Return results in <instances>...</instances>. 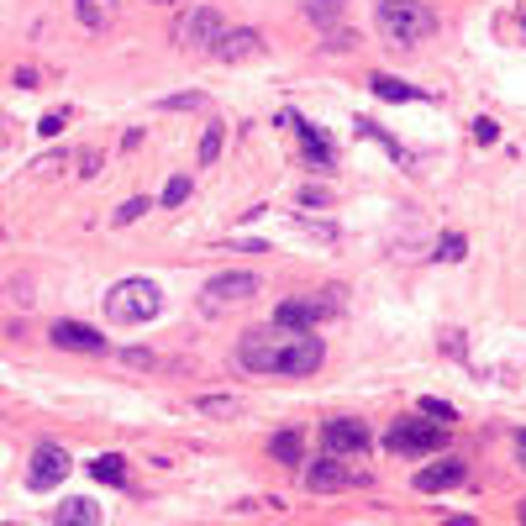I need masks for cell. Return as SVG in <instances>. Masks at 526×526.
Segmentation results:
<instances>
[{"label": "cell", "instance_id": "obj_26", "mask_svg": "<svg viewBox=\"0 0 526 526\" xmlns=\"http://www.w3.org/2000/svg\"><path fill=\"white\" fill-rule=\"evenodd\" d=\"M185 195H190V179H185V174H174L169 185H164V206H185Z\"/></svg>", "mask_w": 526, "mask_h": 526}, {"label": "cell", "instance_id": "obj_29", "mask_svg": "<svg viewBox=\"0 0 526 526\" xmlns=\"http://www.w3.org/2000/svg\"><path fill=\"white\" fill-rule=\"evenodd\" d=\"M37 132H43V137H58V132H64V111H48L43 121H37Z\"/></svg>", "mask_w": 526, "mask_h": 526}, {"label": "cell", "instance_id": "obj_7", "mask_svg": "<svg viewBox=\"0 0 526 526\" xmlns=\"http://www.w3.org/2000/svg\"><path fill=\"white\" fill-rule=\"evenodd\" d=\"M327 316H337V290H327V295H300V300L274 306L279 327H321Z\"/></svg>", "mask_w": 526, "mask_h": 526}, {"label": "cell", "instance_id": "obj_31", "mask_svg": "<svg viewBox=\"0 0 526 526\" xmlns=\"http://www.w3.org/2000/svg\"><path fill=\"white\" fill-rule=\"evenodd\" d=\"M121 358H127V363H132V369H143V363H153V353H143V348H132V353H121Z\"/></svg>", "mask_w": 526, "mask_h": 526}, {"label": "cell", "instance_id": "obj_14", "mask_svg": "<svg viewBox=\"0 0 526 526\" xmlns=\"http://www.w3.org/2000/svg\"><path fill=\"white\" fill-rule=\"evenodd\" d=\"M53 521H58V526H95V521H106V511H100L95 500L74 495V500H64V505L53 511Z\"/></svg>", "mask_w": 526, "mask_h": 526}, {"label": "cell", "instance_id": "obj_4", "mask_svg": "<svg viewBox=\"0 0 526 526\" xmlns=\"http://www.w3.org/2000/svg\"><path fill=\"white\" fill-rule=\"evenodd\" d=\"M258 295V274H216L211 285H206V295H200V311H211V316H221L227 306H242V300H253Z\"/></svg>", "mask_w": 526, "mask_h": 526}, {"label": "cell", "instance_id": "obj_24", "mask_svg": "<svg viewBox=\"0 0 526 526\" xmlns=\"http://www.w3.org/2000/svg\"><path fill=\"white\" fill-rule=\"evenodd\" d=\"M200 411H211V416H237L242 400H237V395H206V400H200Z\"/></svg>", "mask_w": 526, "mask_h": 526}, {"label": "cell", "instance_id": "obj_28", "mask_svg": "<svg viewBox=\"0 0 526 526\" xmlns=\"http://www.w3.org/2000/svg\"><path fill=\"white\" fill-rule=\"evenodd\" d=\"M495 137H500V127H495L490 116H479V121H474V143H495Z\"/></svg>", "mask_w": 526, "mask_h": 526}, {"label": "cell", "instance_id": "obj_16", "mask_svg": "<svg viewBox=\"0 0 526 526\" xmlns=\"http://www.w3.org/2000/svg\"><path fill=\"white\" fill-rule=\"evenodd\" d=\"M369 90H374L379 100H421V90L406 85V79H395V74H374V79H369Z\"/></svg>", "mask_w": 526, "mask_h": 526}, {"label": "cell", "instance_id": "obj_25", "mask_svg": "<svg viewBox=\"0 0 526 526\" xmlns=\"http://www.w3.org/2000/svg\"><path fill=\"white\" fill-rule=\"evenodd\" d=\"M421 416H432V421H442V427H448V421H453V406H448V400H437V395H427V400H421Z\"/></svg>", "mask_w": 526, "mask_h": 526}, {"label": "cell", "instance_id": "obj_30", "mask_svg": "<svg viewBox=\"0 0 526 526\" xmlns=\"http://www.w3.org/2000/svg\"><path fill=\"white\" fill-rule=\"evenodd\" d=\"M327 190H316V185H306V190H300V206H327Z\"/></svg>", "mask_w": 526, "mask_h": 526}, {"label": "cell", "instance_id": "obj_12", "mask_svg": "<svg viewBox=\"0 0 526 526\" xmlns=\"http://www.w3.org/2000/svg\"><path fill=\"white\" fill-rule=\"evenodd\" d=\"M463 479H469L463 458H442V463H432V469L416 474V490L421 495H437V490H453V484H463Z\"/></svg>", "mask_w": 526, "mask_h": 526}, {"label": "cell", "instance_id": "obj_8", "mask_svg": "<svg viewBox=\"0 0 526 526\" xmlns=\"http://www.w3.org/2000/svg\"><path fill=\"white\" fill-rule=\"evenodd\" d=\"M390 453H437L442 448V421H395L384 437Z\"/></svg>", "mask_w": 526, "mask_h": 526}, {"label": "cell", "instance_id": "obj_32", "mask_svg": "<svg viewBox=\"0 0 526 526\" xmlns=\"http://www.w3.org/2000/svg\"><path fill=\"white\" fill-rule=\"evenodd\" d=\"M516 453H521V463H526V432H516Z\"/></svg>", "mask_w": 526, "mask_h": 526}, {"label": "cell", "instance_id": "obj_33", "mask_svg": "<svg viewBox=\"0 0 526 526\" xmlns=\"http://www.w3.org/2000/svg\"><path fill=\"white\" fill-rule=\"evenodd\" d=\"M516 516H521V521H526V500H521V505H516Z\"/></svg>", "mask_w": 526, "mask_h": 526}, {"label": "cell", "instance_id": "obj_19", "mask_svg": "<svg viewBox=\"0 0 526 526\" xmlns=\"http://www.w3.org/2000/svg\"><path fill=\"white\" fill-rule=\"evenodd\" d=\"M353 132H358V137H374V143H384V148H390V158H400V164L411 158L406 148L395 143V137H384V132H379V121H369V116H358V121H353Z\"/></svg>", "mask_w": 526, "mask_h": 526}, {"label": "cell", "instance_id": "obj_9", "mask_svg": "<svg viewBox=\"0 0 526 526\" xmlns=\"http://www.w3.org/2000/svg\"><path fill=\"white\" fill-rule=\"evenodd\" d=\"M300 479H306L311 495H337V490H353V484H363V474L348 469V463H337L332 453L321 458V463H311V469H300Z\"/></svg>", "mask_w": 526, "mask_h": 526}, {"label": "cell", "instance_id": "obj_17", "mask_svg": "<svg viewBox=\"0 0 526 526\" xmlns=\"http://www.w3.org/2000/svg\"><path fill=\"white\" fill-rule=\"evenodd\" d=\"M90 474H95L100 484H116V490H121V484H127V458H121V453H100V458L90 463Z\"/></svg>", "mask_w": 526, "mask_h": 526}, {"label": "cell", "instance_id": "obj_6", "mask_svg": "<svg viewBox=\"0 0 526 526\" xmlns=\"http://www.w3.org/2000/svg\"><path fill=\"white\" fill-rule=\"evenodd\" d=\"M321 448H327L332 458H363L374 448V437H369V427H363V421H353V416H337V421H327V427H321Z\"/></svg>", "mask_w": 526, "mask_h": 526}, {"label": "cell", "instance_id": "obj_11", "mask_svg": "<svg viewBox=\"0 0 526 526\" xmlns=\"http://www.w3.org/2000/svg\"><path fill=\"white\" fill-rule=\"evenodd\" d=\"M211 53L221 58V64H242V58H258L263 53V37L253 27H237V32H221L216 43H211Z\"/></svg>", "mask_w": 526, "mask_h": 526}, {"label": "cell", "instance_id": "obj_13", "mask_svg": "<svg viewBox=\"0 0 526 526\" xmlns=\"http://www.w3.org/2000/svg\"><path fill=\"white\" fill-rule=\"evenodd\" d=\"M53 342L58 348H69V353H106V337H100L95 327H79V321H58Z\"/></svg>", "mask_w": 526, "mask_h": 526}, {"label": "cell", "instance_id": "obj_15", "mask_svg": "<svg viewBox=\"0 0 526 526\" xmlns=\"http://www.w3.org/2000/svg\"><path fill=\"white\" fill-rule=\"evenodd\" d=\"M74 16H79L90 32H100V27L116 16V0H74Z\"/></svg>", "mask_w": 526, "mask_h": 526}, {"label": "cell", "instance_id": "obj_2", "mask_svg": "<svg viewBox=\"0 0 526 526\" xmlns=\"http://www.w3.org/2000/svg\"><path fill=\"white\" fill-rule=\"evenodd\" d=\"M374 22L384 32V43L395 48H411V43H427L437 32V11L421 6V0H379L374 6Z\"/></svg>", "mask_w": 526, "mask_h": 526}, {"label": "cell", "instance_id": "obj_22", "mask_svg": "<svg viewBox=\"0 0 526 526\" xmlns=\"http://www.w3.org/2000/svg\"><path fill=\"white\" fill-rule=\"evenodd\" d=\"M342 6H348V0H311L306 16H311L316 27H327V22H337V16H342Z\"/></svg>", "mask_w": 526, "mask_h": 526}, {"label": "cell", "instance_id": "obj_5", "mask_svg": "<svg viewBox=\"0 0 526 526\" xmlns=\"http://www.w3.org/2000/svg\"><path fill=\"white\" fill-rule=\"evenodd\" d=\"M216 37H221V11H211V6H195L174 22V43L190 53H211Z\"/></svg>", "mask_w": 526, "mask_h": 526}, {"label": "cell", "instance_id": "obj_18", "mask_svg": "<svg viewBox=\"0 0 526 526\" xmlns=\"http://www.w3.org/2000/svg\"><path fill=\"white\" fill-rule=\"evenodd\" d=\"M295 127H300V121H295ZM300 143H306V153L316 158L321 169H332V158H337V153H332V143H327V137H321L316 127H300Z\"/></svg>", "mask_w": 526, "mask_h": 526}, {"label": "cell", "instance_id": "obj_10", "mask_svg": "<svg viewBox=\"0 0 526 526\" xmlns=\"http://www.w3.org/2000/svg\"><path fill=\"white\" fill-rule=\"evenodd\" d=\"M64 474H69V453L53 448V442H43V448L32 453L27 484H32V490H53V484H64Z\"/></svg>", "mask_w": 526, "mask_h": 526}, {"label": "cell", "instance_id": "obj_23", "mask_svg": "<svg viewBox=\"0 0 526 526\" xmlns=\"http://www.w3.org/2000/svg\"><path fill=\"white\" fill-rule=\"evenodd\" d=\"M437 258H442V263H463V258H469V242H463L458 232H448V237L437 242Z\"/></svg>", "mask_w": 526, "mask_h": 526}, {"label": "cell", "instance_id": "obj_3", "mask_svg": "<svg viewBox=\"0 0 526 526\" xmlns=\"http://www.w3.org/2000/svg\"><path fill=\"white\" fill-rule=\"evenodd\" d=\"M158 306H164V290L153 279H116L106 290V321H116V327H143L158 316Z\"/></svg>", "mask_w": 526, "mask_h": 526}, {"label": "cell", "instance_id": "obj_20", "mask_svg": "<svg viewBox=\"0 0 526 526\" xmlns=\"http://www.w3.org/2000/svg\"><path fill=\"white\" fill-rule=\"evenodd\" d=\"M300 448H306V437H300V432H279V437L269 442V453H274L279 463H300Z\"/></svg>", "mask_w": 526, "mask_h": 526}, {"label": "cell", "instance_id": "obj_21", "mask_svg": "<svg viewBox=\"0 0 526 526\" xmlns=\"http://www.w3.org/2000/svg\"><path fill=\"white\" fill-rule=\"evenodd\" d=\"M221 143H227V127H206V137H200V169H211L221 158Z\"/></svg>", "mask_w": 526, "mask_h": 526}, {"label": "cell", "instance_id": "obj_27", "mask_svg": "<svg viewBox=\"0 0 526 526\" xmlns=\"http://www.w3.org/2000/svg\"><path fill=\"white\" fill-rule=\"evenodd\" d=\"M148 211V200H127V206H121L111 221H116V227H127V221H137V216H143Z\"/></svg>", "mask_w": 526, "mask_h": 526}, {"label": "cell", "instance_id": "obj_1", "mask_svg": "<svg viewBox=\"0 0 526 526\" xmlns=\"http://www.w3.org/2000/svg\"><path fill=\"white\" fill-rule=\"evenodd\" d=\"M237 358H242V369H253V374L300 379V374H316L321 363H327V342L316 337V327H279V321H269V327L242 332Z\"/></svg>", "mask_w": 526, "mask_h": 526}]
</instances>
